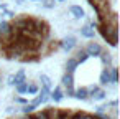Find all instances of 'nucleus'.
<instances>
[{"mask_svg": "<svg viewBox=\"0 0 120 119\" xmlns=\"http://www.w3.org/2000/svg\"><path fill=\"white\" fill-rule=\"evenodd\" d=\"M48 99H49V88L43 86V88H41V91H40V94H38V98H36V99H33L30 104H31V106H40L41 103H46Z\"/></svg>", "mask_w": 120, "mask_h": 119, "instance_id": "nucleus-1", "label": "nucleus"}, {"mask_svg": "<svg viewBox=\"0 0 120 119\" xmlns=\"http://www.w3.org/2000/svg\"><path fill=\"white\" fill-rule=\"evenodd\" d=\"M84 50H86V53H87L89 56H99V55L102 53V46H100L99 43H95V41H90Z\"/></svg>", "mask_w": 120, "mask_h": 119, "instance_id": "nucleus-2", "label": "nucleus"}, {"mask_svg": "<svg viewBox=\"0 0 120 119\" xmlns=\"http://www.w3.org/2000/svg\"><path fill=\"white\" fill-rule=\"evenodd\" d=\"M61 46H63L64 50H68V51L72 50V48L76 46V38H74V37H68V38H64L63 43H61Z\"/></svg>", "mask_w": 120, "mask_h": 119, "instance_id": "nucleus-3", "label": "nucleus"}, {"mask_svg": "<svg viewBox=\"0 0 120 119\" xmlns=\"http://www.w3.org/2000/svg\"><path fill=\"white\" fill-rule=\"evenodd\" d=\"M100 83H102V84L112 83V78H110V68H104V70H102V73H100Z\"/></svg>", "mask_w": 120, "mask_h": 119, "instance_id": "nucleus-4", "label": "nucleus"}, {"mask_svg": "<svg viewBox=\"0 0 120 119\" xmlns=\"http://www.w3.org/2000/svg\"><path fill=\"white\" fill-rule=\"evenodd\" d=\"M69 12L74 15V18H84V15H86V13H84V10H82L79 5H72V7L69 8Z\"/></svg>", "mask_w": 120, "mask_h": 119, "instance_id": "nucleus-5", "label": "nucleus"}, {"mask_svg": "<svg viewBox=\"0 0 120 119\" xmlns=\"http://www.w3.org/2000/svg\"><path fill=\"white\" fill-rule=\"evenodd\" d=\"M87 58H89V55L86 53V50H84V48H81V50H77V51H76V56H74V60H76L77 63H84Z\"/></svg>", "mask_w": 120, "mask_h": 119, "instance_id": "nucleus-6", "label": "nucleus"}, {"mask_svg": "<svg viewBox=\"0 0 120 119\" xmlns=\"http://www.w3.org/2000/svg\"><path fill=\"white\" fill-rule=\"evenodd\" d=\"M81 35L82 37H86V38H94V35H95V30H94V27H84V28H81Z\"/></svg>", "mask_w": 120, "mask_h": 119, "instance_id": "nucleus-7", "label": "nucleus"}, {"mask_svg": "<svg viewBox=\"0 0 120 119\" xmlns=\"http://www.w3.org/2000/svg\"><path fill=\"white\" fill-rule=\"evenodd\" d=\"M77 61L74 60V58H69L68 61H66V73H74L76 71V68H77Z\"/></svg>", "mask_w": 120, "mask_h": 119, "instance_id": "nucleus-8", "label": "nucleus"}, {"mask_svg": "<svg viewBox=\"0 0 120 119\" xmlns=\"http://www.w3.org/2000/svg\"><path fill=\"white\" fill-rule=\"evenodd\" d=\"M89 93H87V89L86 88H79V89H74V96L77 98V99H87L89 96H87Z\"/></svg>", "mask_w": 120, "mask_h": 119, "instance_id": "nucleus-9", "label": "nucleus"}, {"mask_svg": "<svg viewBox=\"0 0 120 119\" xmlns=\"http://www.w3.org/2000/svg\"><path fill=\"white\" fill-rule=\"evenodd\" d=\"M23 81H25V71L20 70L17 74H13V84H20V83H23Z\"/></svg>", "mask_w": 120, "mask_h": 119, "instance_id": "nucleus-10", "label": "nucleus"}, {"mask_svg": "<svg viewBox=\"0 0 120 119\" xmlns=\"http://www.w3.org/2000/svg\"><path fill=\"white\" fill-rule=\"evenodd\" d=\"M72 73H64V76H63V86H66V88H69V86H72Z\"/></svg>", "mask_w": 120, "mask_h": 119, "instance_id": "nucleus-11", "label": "nucleus"}, {"mask_svg": "<svg viewBox=\"0 0 120 119\" xmlns=\"http://www.w3.org/2000/svg\"><path fill=\"white\" fill-rule=\"evenodd\" d=\"M51 98H53L54 101H61V99H63V91H61V88H54V91L51 93Z\"/></svg>", "mask_w": 120, "mask_h": 119, "instance_id": "nucleus-12", "label": "nucleus"}, {"mask_svg": "<svg viewBox=\"0 0 120 119\" xmlns=\"http://www.w3.org/2000/svg\"><path fill=\"white\" fill-rule=\"evenodd\" d=\"M92 98H94L95 101H102V99L105 98V93H104L102 89H97V91H94V93H92Z\"/></svg>", "mask_w": 120, "mask_h": 119, "instance_id": "nucleus-13", "label": "nucleus"}, {"mask_svg": "<svg viewBox=\"0 0 120 119\" xmlns=\"http://www.w3.org/2000/svg\"><path fill=\"white\" fill-rule=\"evenodd\" d=\"M26 88H28V81H23V83H20V84H17V91H18L20 94H23V93H26Z\"/></svg>", "mask_w": 120, "mask_h": 119, "instance_id": "nucleus-14", "label": "nucleus"}, {"mask_svg": "<svg viewBox=\"0 0 120 119\" xmlns=\"http://www.w3.org/2000/svg\"><path fill=\"white\" fill-rule=\"evenodd\" d=\"M41 83H43V86H46V88L51 86V79H49L46 74H41Z\"/></svg>", "mask_w": 120, "mask_h": 119, "instance_id": "nucleus-15", "label": "nucleus"}, {"mask_svg": "<svg viewBox=\"0 0 120 119\" xmlns=\"http://www.w3.org/2000/svg\"><path fill=\"white\" fill-rule=\"evenodd\" d=\"M26 93H30V94H35V93H38V86H36V84H28V88H26Z\"/></svg>", "mask_w": 120, "mask_h": 119, "instance_id": "nucleus-16", "label": "nucleus"}, {"mask_svg": "<svg viewBox=\"0 0 120 119\" xmlns=\"http://www.w3.org/2000/svg\"><path fill=\"white\" fill-rule=\"evenodd\" d=\"M33 107H35V106H31V104H26V106H25L22 111H23L25 114H28V112H31V111H33Z\"/></svg>", "mask_w": 120, "mask_h": 119, "instance_id": "nucleus-17", "label": "nucleus"}, {"mask_svg": "<svg viewBox=\"0 0 120 119\" xmlns=\"http://www.w3.org/2000/svg\"><path fill=\"white\" fill-rule=\"evenodd\" d=\"M53 2H54V0H46V4H45V7H46V8H51V7L54 5Z\"/></svg>", "mask_w": 120, "mask_h": 119, "instance_id": "nucleus-18", "label": "nucleus"}]
</instances>
